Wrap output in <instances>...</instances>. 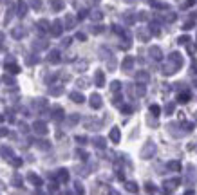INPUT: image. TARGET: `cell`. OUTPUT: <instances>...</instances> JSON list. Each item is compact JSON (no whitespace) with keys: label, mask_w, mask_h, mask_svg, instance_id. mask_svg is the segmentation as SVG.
Segmentation results:
<instances>
[{"label":"cell","mask_w":197,"mask_h":195,"mask_svg":"<svg viewBox=\"0 0 197 195\" xmlns=\"http://www.w3.org/2000/svg\"><path fill=\"white\" fill-rule=\"evenodd\" d=\"M154 154H156V144L154 143H146L145 148L141 150V157H143V159H150Z\"/></svg>","instance_id":"1"},{"label":"cell","mask_w":197,"mask_h":195,"mask_svg":"<svg viewBox=\"0 0 197 195\" xmlns=\"http://www.w3.org/2000/svg\"><path fill=\"white\" fill-rule=\"evenodd\" d=\"M179 69V65H176V63L172 62V60H168V62L163 65V74H166V76H170V74H174V72Z\"/></svg>","instance_id":"2"},{"label":"cell","mask_w":197,"mask_h":195,"mask_svg":"<svg viewBox=\"0 0 197 195\" xmlns=\"http://www.w3.org/2000/svg\"><path fill=\"white\" fill-rule=\"evenodd\" d=\"M181 184V179H170V181H165V190H168V192H172V190H176L177 186Z\"/></svg>","instance_id":"3"},{"label":"cell","mask_w":197,"mask_h":195,"mask_svg":"<svg viewBox=\"0 0 197 195\" xmlns=\"http://www.w3.org/2000/svg\"><path fill=\"white\" fill-rule=\"evenodd\" d=\"M150 56H152V58H154V60H161V58H163V51H161V49H159V47H156V45H154V47H150Z\"/></svg>","instance_id":"4"},{"label":"cell","mask_w":197,"mask_h":195,"mask_svg":"<svg viewBox=\"0 0 197 195\" xmlns=\"http://www.w3.org/2000/svg\"><path fill=\"white\" fill-rule=\"evenodd\" d=\"M168 60H172V62L176 63V65H179V67L183 65V58H181V54H179V52H172V54L168 56Z\"/></svg>","instance_id":"5"},{"label":"cell","mask_w":197,"mask_h":195,"mask_svg":"<svg viewBox=\"0 0 197 195\" xmlns=\"http://www.w3.org/2000/svg\"><path fill=\"white\" fill-rule=\"evenodd\" d=\"M34 132L36 134H47V126H45V123H42V121L34 123Z\"/></svg>","instance_id":"6"},{"label":"cell","mask_w":197,"mask_h":195,"mask_svg":"<svg viewBox=\"0 0 197 195\" xmlns=\"http://www.w3.org/2000/svg\"><path fill=\"white\" fill-rule=\"evenodd\" d=\"M52 34H54V36H60V34H62V22L60 20H56L52 24Z\"/></svg>","instance_id":"7"},{"label":"cell","mask_w":197,"mask_h":195,"mask_svg":"<svg viewBox=\"0 0 197 195\" xmlns=\"http://www.w3.org/2000/svg\"><path fill=\"white\" fill-rule=\"evenodd\" d=\"M91 105H92V109H100V107H101V98H100L98 94H92V98H91Z\"/></svg>","instance_id":"8"},{"label":"cell","mask_w":197,"mask_h":195,"mask_svg":"<svg viewBox=\"0 0 197 195\" xmlns=\"http://www.w3.org/2000/svg\"><path fill=\"white\" fill-rule=\"evenodd\" d=\"M94 80H96V85H98V87H103V83H105V76H103V72H101V71H98V72H96V76H94Z\"/></svg>","instance_id":"9"},{"label":"cell","mask_w":197,"mask_h":195,"mask_svg":"<svg viewBox=\"0 0 197 195\" xmlns=\"http://www.w3.org/2000/svg\"><path fill=\"white\" fill-rule=\"evenodd\" d=\"M49 62H52V63L60 62V52L58 51H51V54H49Z\"/></svg>","instance_id":"10"},{"label":"cell","mask_w":197,"mask_h":195,"mask_svg":"<svg viewBox=\"0 0 197 195\" xmlns=\"http://www.w3.org/2000/svg\"><path fill=\"white\" fill-rule=\"evenodd\" d=\"M110 139H112L114 143L119 141V128H112V130H110Z\"/></svg>","instance_id":"11"},{"label":"cell","mask_w":197,"mask_h":195,"mask_svg":"<svg viewBox=\"0 0 197 195\" xmlns=\"http://www.w3.org/2000/svg\"><path fill=\"white\" fill-rule=\"evenodd\" d=\"M132 63H134V60H132V58H125L123 71H130V69H132Z\"/></svg>","instance_id":"12"},{"label":"cell","mask_w":197,"mask_h":195,"mask_svg":"<svg viewBox=\"0 0 197 195\" xmlns=\"http://www.w3.org/2000/svg\"><path fill=\"white\" fill-rule=\"evenodd\" d=\"M166 168H168V170H174V172H176V170H181V164L177 163V161H170V163L166 164Z\"/></svg>","instance_id":"13"},{"label":"cell","mask_w":197,"mask_h":195,"mask_svg":"<svg viewBox=\"0 0 197 195\" xmlns=\"http://www.w3.org/2000/svg\"><path fill=\"white\" fill-rule=\"evenodd\" d=\"M177 101H179V103H188V101H190V94H188V92H183V94H179V98H177Z\"/></svg>","instance_id":"14"},{"label":"cell","mask_w":197,"mask_h":195,"mask_svg":"<svg viewBox=\"0 0 197 195\" xmlns=\"http://www.w3.org/2000/svg\"><path fill=\"white\" fill-rule=\"evenodd\" d=\"M71 100L76 101V103H83V96L80 92H73V94H71Z\"/></svg>","instance_id":"15"},{"label":"cell","mask_w":197,"mask_h":195,"mask_svg":"<svg viewBox=\"0 0 197 195\" xmlns=\"http://www.w3.org/2000/svg\"><path fill=\"white\" fill-rule=\"evenodd\" d=\"M134 15H132V11H127V13H125V22H127V24H132V22H134Z\"/></svg>","instance_id":"16"},{"label":"cell","mask_w":197,"mask_h":195,"mask_svg":"<svg viewBox=\"0 0 197 195\" xmlns=\"http://www.w3.org/2000/svg\"><path fill=\"white\" fill-rule=\"evenodd\" d=\"M94 144H96L98 148H105V139L103 137H96V139H94Z\"/></svg>","instance_id":"17"},{"label":"cell","mask_w":197,"mask_h":195,"mask_svg":"<svg viewBox=\"0 0 197 195\" xmlns=\"http://www.w3.org/2000/svg\"><path fill=\"white\" fill-rule=\"evenodd\" d=\"M0 152L6 155V159H9L11 154H13V152H11V148H7V146H2V148H0Z\"/></svg>","instance_id":"18"},{"label":"cell","mask_w":197,"mask_h":195,"mask_svg":"<svg viewBox=\"0 0 197 195\" xmlns=\"http://www.w3.org/2000/svg\"><path fill=\"white\" fill-rule=\"evenodd\" d=\"M62 109H60V107H54V116H52V117H54V119H62Z\"/></svg>","instance_id":"19"},{"label":"cell","mask_w":197,"mask_h":195,"mask_svg":"<svg viewBox=\"0 0 197 195\" xmlns=\"http://www.w3.org/2000/svg\"><path fill=\"white\" fill-rule=\"evenodd\" d=\"M174 109H176V105H174V103H168V105L165 107V112H166V116H170V114L174 112Z\"/></svg>","instance_id":"20"},{"label":"cell","mask_w":197,"mask_h":195,"mask_svg":"<svg viewBox=\"0 0 197 195\" xmlns=\"http://www.w3.org/2000/svg\"><path fill=\"white\" fill-rule=\"evenodd\" d=\"M60 181H62V183H65V181H67V179H69V174H67V170H60Z\"/></svg>","instance_id":"21"},{"label":"cell","mask_w":197,"mask_h":195,"mask_svg":"<svg viewBox=\"0 0 197 195\" xmlns=\"http://www.w3.org/2000/svg\"><path fill=\"white\" fill-rule=\"evenodd\" d=\"M150 112H152V116H159V112H161V109H159L157 105H150Z\"/></svg>","instance_id":"22"},{"label":"cell","mask_w":197,"mask_h":195,"mask_svg":"<svg viewBox=\"0 0 197 195\" xmlns=\"http://www.w3.org/2000/svg\"><path fill=\"white\" fill-rule=\"evenodd\" d=\"M127 190L134 193V192H137V184H136V183H127Z\"/></svg>","instance_id":"23"},{"label":"cell","mask_w":197,"mask_h":195,"mask_svg":"<svg viewBox=\"0 0 197 195\" xmlns=\"http://www.w3.org/2000/svg\"><path fill=\"white\" fill-rule=\"evenodd\" d=\"M29 181H31V183H34V184H42V181L34 174H29Z\"/></svg>","instance_id":"24"},{"label":"cell","mask_w":197,"mask_h":195,"mask_svg":"<svg viewBox=\"0 0 197 195\" xmlns=\"http://www.w3.org/2000/svg\"><path fill=\"white\" fill-rule=\"evenodd\" d=\"M38 25H40L42 31H47V29H49V24H47L45 20H40V22H38Z\"/></svg>","instance_id":"25"},{"label":"cell","mask_w":197,"mask_h":195,"mask_svg":"<svg viewBox=\"0 0 197 195\" xmlns=\"http://www.w3.org/2000/svg\"><path fill=\"white\" fill-rule=\"evenodd\" d=\"M7 71H11L13 74H16L20 69H18V65H13V63H9V65H7Z\"/></svg>","instance_id":"26"},{"label":"cell","mask_w":197,"mask_h":195,"mask_svg":"<svg viewBox=\"0 0 197 195\" xmlns=\"http://www.w3.org/2000/svg\"><path fill=\"white\" fill-rule=\"evenodd\" d=\"M18 11H20V13H18L20 16H24V15H25V4H24V2H20V4H18Z\"/></svg>","instance_id":"27"},{"label":"cell","mask_w":197,"mask_h":195,"mask_svg":"<svg viewBox=\"0 0 197 195\" xmlns=\"http://www.w3.org/2000/svg\"><path fill=\"white\" fill-rule=\"evenodd\" d=\"M137 80H141V82H146V80H148V74H145V72H137Z\"/></svg>","instance_id":"28"},{"label":"cell","mask_w":197,"mask_h":195,"mask_svg":"<svg viewBox=\"0 0 197 195\" xmlns=\"http://www.w3.org/2000/svg\"><path fill=\"white\" fill-rule=\"evenodd\" d=\"M52 6H54V9H62V0H52Z\"/></svg>","instance_id":"29"},{"label":"cell","mask_w":197,"mask_h":195,"mask_svg":"<svg viewBox=\"0 0 197 195\" xmlns=\"http://www.w3.org/2000/svg\"><path fill=\"white\" fill-rule=\"evenodd\" d=\"M136 94H137V96H143V94H145V87H143V85H139V87L136 89Z\"/></svg>","instance_id":"30"},{"label":"cell","mask_w":197,"mask_h":195,"mask_svg":"<svg viewBox=\"0 0 197 195\" xmlns=\"http://www.w3.org/2000/svg\"><path fill=\"white\" fill-rule=\"evenodd\" d=\"M22 34H24V31H22V29H15V31H13V36H15V38H20Z\"/></svg>","instance_id":"31"},{"label":"cell","mask_w":197,"mask_h":195,"mask_svg":"<svg viewBox=\"0 0 197 195\" xmlns=\"http://www.w3.org/2000/svg\"><path fill=\"white\" fill-rule=\"evenodd\" d=\"M192 27H194V20L186 22V24H185V27H183V29H185V31H188V29H192Z\"/></svg>","instance_id":"32"},{"label":"cell","mask_w":197,"mask_h":195,"mask_svg":"<svg viewBox=\"0 0 197 195\" xmlns=\"http://www.w3.org/2000/svg\"><path fill=\"white\" fill-rule=\"evenodd\" d=\"M119 87H121L119 82H112V87H110V89H112V91H119Z\"/></svg>","instance_id":"33"},{"label":"cell","mask_w":197,"mask_h":195,"mask_svg":"<svg viewBox=\"0 0 197 195\" xmlns=\"http://www.w3.org/2000/svg\"><path fill=\"white\" fill-rule=\"evenodd\" d=\"M146 192H156V186L152 183H146Z\"/></svg>","instance_id":"34"},{"label":"cell","mask_w":197,"mask_h":195,"mask_svg":"<svg viewBox=\"0 0 197 195\" xmlns=\"http://www.w3.org/2000/svg\"><path fill=\"white\" fill-rule=\"evenodd\" d=\"M92 18H94V20H100V18H101V13H100V11H94V13H92Z\"/></svg>","instance_id":"35"},{"label":"cell","mask_w":197,"mask_h":195,"mask_svg":"<svg viewBox=\"0 0 197 195\" xmlns=\"http://www.w3.org/2000/svg\"><path fill=\"white\" fill-rule=\"evenodd\" d=\"M188 42H190V38H188V36H181V38H179V43H183V45H185V43H188Z\"/></svg>","instance_id":"36"},{"label":"cell","mask_w":197,"mask_h":195,"mask_svg":"<svg viewBox=\"0 0 197 195\" xmlns=\"http://www.w3.org/2000/svg\"><path fill=\"white\" fill-rule=\"evenodd\" d=\"M62 91H63L62 87H58V89H52V91H51V94H54V96H56V94H62Z\"/></svg>","instance_id":"37"},{"label":"cell","mask_w":197,"mask_h":195,"mask_svg":"<svg viewBox=\"0 0 197 195\" xmlns=\"http://www.w3.org/2000/svg\"><path fill=\"white\" fill-rule=\"evenodd\" d=\"M13 183H15V184H20V183H22L20 175H15V179H13Z\"/></svg>","instance_id":"38"},{"label":"cell","mask_w":197,"mask_h":195,"mask_svg":"<svg viewBox=\"0 0 197 195\" xmlns=\"http://www.w3.org/2000/svg\"><path fill=\"white\" fill-rule=\"evenodd\" d=\"M78 119H80V117H78V116H71V117H69V123H76V121H78Z\"/></svg>","instance_id":"39"},{"label":"cell","mask_w":197,"mask_h":195,"mask_svg":"<svg viewBox=\"0 0 197 195\" xmlns=\"http://www.w3.org/2000/svg\"><path fill=\"white\" fill-rule=\"evenodd\" d=\"M139 34H141V38H148V33H146L145 29H141V31H139Z\"/></svg>","instance_id":"40"},{"label":"cell","mask_w":197,"mask_h":195,"mask_svg":"<svg viewBox=\"0 0 197 195\" xmlns=\"http://www.w3.org/2000/svg\"><path fill=\"white\" fill-rule=\"evenodd\" d=\"M183 126H185L186 130H192V126H194V125H192V123H183Z\"/></svg>","instance_id":"41"},{"label":"cell","mask_w":197,"mask_h":195,"mask_svg":"<svg viewBox=\"0 0 197 195\" xmlns=\"http://www.w3.org/2000/svg\"><path fill=\"white\" fill-rule=\"evenodd\" d=\"M78 85H80V87H87V80H82V82H78Z\"/></svg>","instance_id":"42"},{"label":"cell","mask_w":197,"mask_h":195,"mask_svg":"<svg viewBox=\"0 0 197 195\" xmlns=\"http://www.w3.org/2000/svg\"><path fill=\"white\" fill-rule=\"evenodd\" d=\"M76 141H78V143H85V137H80V135H78V137H76Z\"/></svg>","instance_id":"43"},{"label":"cell","mask_w":197,"mask_h":195,"mask_svg":"<svg viewBox=\"0 0 197 195\" xmlns=\"http://www.w3.org/2000/svg\"><path fill=\"white\" fill-rule=\"evenodd\" d=\"M69 43H71V38H65V40H63V45H65V47H67Z\"/></svg>","instance_id":"44"},{"label":"cell","mask_w":197,"mask_h":195,"mask_svg":"<svg viewBox=\"0 0 197 195\" xmlns=\"http://www.w3.org/2000/svg\"><path fill=\"white\" fill-rule=\"evenodd\" d=\"M6 134H7V130H4V128L0 130V135H6Z\"/></svg>","instance_id":"45"},{"label":"cell","mask_w":197,"mask_h":195,"mask_svg":"<svg viewBox=\"0 0 197 195\" xmlns=\"http://www.w3.org/2000/svg\"><path fill=\"white\" fill-rule=\"evenodd\" d=\"M127 2H134V0H127Z\"/></svg>","instance_id":"46"},{"label":"cell","mask_w":197,"mask_h":195,"mask_svg":"<svg viewBox=\"0 0 197 195\" xmlns=\"http://www.w3.org/2000/svg\"><path fill=\"white\" fill-rule=\"evenodd\" d=\"M195 85H197V82H195Z\"/></svg>","instance_id":"47"},{"label":"cell","mask_w":197,"mask_h":195,"mask_svg":"<svg viewBox=\"0 0 197 195\" xmlns=\"http://www.w3.org/2000/svg\"><path fill=\"white\" fill-rule=\"evenodd\" d=\"M0 119H2V117H0Z\"/></svg>","instance_id":"48"}]
</instances>
